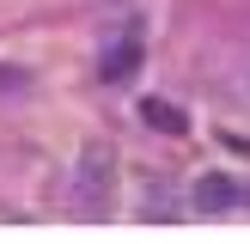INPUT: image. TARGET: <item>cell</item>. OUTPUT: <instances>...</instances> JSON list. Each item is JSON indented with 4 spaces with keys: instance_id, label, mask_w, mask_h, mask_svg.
Returning <instances> with one entry per match:
<instances>
[{
    "instance_id": "3957f363",
    "label": "cell",
    "mask_w": 250,
    "mask_h": 244,
    "mask_svg": "<svg viewBox=\"0 0 250 244\" xmlns=\"http://www.w3.org/2000/svg\"><path fill=\"white\" fill-rule=\"evenodd\" d=\"M189 202H195V214H208V220H214V214H232V207L244 202V183H238V177H220V171H208V177L195 183Z\"/></svg>"
},
{
    "instance_id": "6da1fadb",
    "label": "cell",
    "mask_w": 250,
    "mask_h": 244,
    "mask_svg": "<svg viewBox=\"0 0 250 244\" xmlns=\"http://www.w3.org/2000/svg\"><path fill=\"white\" fill-rule=\"evenodd\" d=\"M116 177H122L116 146H110V141H92L80 153V165H73V214L104 220L110 207H116Z\"/></svg>"
},
{
    "instance_id": "277c9868",
    "label": "cell",
    "mask_w": 250,
    "mask_h": 244,
    "mask_svg": "<svg viewBox=\"0 0 250 244\" xmlns=\"http://www.w3.org/2000/svg\"><path fill=\"white\" fill-rule=\"evenodd\" d=\"M141 122L159 128V134H183V128H189V116H183L177 104H165V98H146V104H141Z\"/></svg>"
},
{
    "instance_id": "7a4b0ae2",
    "label": "cell",
    "mask_w": 250,
    "mask_h": 244,
    "mask_svg": "<svg viewBox=\"0 0 250 244\" xmlns=\"http://www.w3.org/2000/svg\"><path fill=\"white\" fill-rule=\"evenodd\" d=\"M134 73H141V37L122 31V37H110V43H104L98 80H104V85H122V80H134Z\"/></svg>"
}]
</instances>
